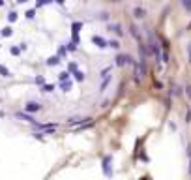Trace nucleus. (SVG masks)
Here are the masks:
<instances>
[{
    "label": "nucleus",
    "instance_id": "obj_23",
    "mask_svg": "<svg viewBox=\"0 0 191 180\" xmlns=\"http://www.w3.org/2000/svg\"><path fill=\"white\" fill-rule=\"evenodd\" d=\"M189 173H191V163H189Z\"/></svg>",
    "mask_w": 191,
    "mask_h": 180
},
{
    "label": "nucleus",
    "instance_id": "obj_14",
    "mask_svg": "<svg viewBox=\"0 0 191 180\" xmlns=\"http://www.w3.org/2000/svg\"><path fill=\"white\" fill-rule=\"evenodd\" d=\"M75 79H77V81H84V73L77 72V73H75Z\"/></svg>",
    "mask_w": 191,
    "mask_h": 180
},
{
    "label": "nucleus",
    "instance_id": "obj_8",
    "mask_svg": "<svg viewBox=\"0 0 191 180\" xmlns=\"http://www.w3.org/2000/svg\"><path fill=\"white\" fill-rule=\"evenodd\" d=\"M109 28H111V30H112L114 34H118V36H122V28H120V25H111Z\"/></svg>",
    "mask_w": 191,
    "mask_h": 180
},
{
    "label": "nucleus",
    "instance_id": "obj_4",
    "mask_svg": "<svg viewBox=\"0 0 191 180\" xmlns=\"http://www.w3.org/2000/svg\"><path fill=\"white\" fill-rule=\"evenodd\" d=\"M25 109H26V112H38V111L41 109V105L36 103V101H28V103L25 105Z\"/></svg>",
    "mask_w": 191,
    "mask_h": 180
},
{
    "label": "nucleus",
    "instance_id": "obj_10",
    "mask_svg": "<svg viewBox=\"0 0 191 180\" xmlns=\"http://www.w3.org/2000/svg\"><path fill=\"white\" fill-rule=\"evenodd\" d=\"M182 6H184L187 11H191V0H182Z\"/></svg>",
    "mask_w": 191,
    "mask_h": 180
},
{
    "label": "nucleus",
    "instance_id": "obj_5",
    "mask_svg": "<svg viewBox=\"0 0 191 180\" xmlns=\"http://www.w3.org/2000/svg\"><path fill=\"white\" fill-rule=\"evenodd\" d=\"M17 118H21V120H26V122H30L32 126H38V124H36V120H34L32 117H28L26 112H17Z\"/></svg>",
    "mask_w": 191,
    "mask_h": 180
},
{
    "label": "nucleus",
    "instance_id": "obj_15",
    "mask_svg": "<svg viewBox=\"0 0 191 180\" xmlns=\"http://www.w3.org/2000/svg\"><path fill=\"white\" fill-rule=\"evenodd\" d=\"M0 73H2V75H4V77H8V75H10V72H8V70H6V68H0Z\"/></svg>",
    "mask_w": 191,
    "mask_h": 180
},
{
    "label": "nucleus",
    "instance_id": "obj_3",
    "mask_svg": "<svg viewBox=\"0 0 191 180\" xmlns=\"http://www.w3.org/2000/svg\"><path fill=\"white\" fill-rule=\"evenodd\" d=\"M111 163H112V156H105L103 158V173H105V176H112Z\"/></svg>",
    "mask_w": 191,
    "mask_h": 180
},
{
    "label": "nucleus",
    "instance_id": "obj_9",
    "mask_svg": "<svg viewBox=\"0 0 191 180\" xmlns=\"http://www.w3.org/2000/svg\"><path fill=\"white\" fill-rule=\"evenodd\" d=\"M131 36L137 38V39L140 41V34H139V28H137V27H131Z\"/></svg>",
    "mask_w": 191,
    "mask_h": 180
},
{
    "label": "nucleus",
    "instance_id": "obj_20",
    "mask_svg": "<svg viewBox=\"0 0 191 180\" xmlns=\"http://www.w3.org/2000/svg\"><path fill=\"white\" fill-rule=\"evenodd\" d=\"M187 51H189V60H191V43H189V49Z\"/></svg>",
    "mask_w": 191,
    "mask_h": 180
},
{
    "label": "nucleus",
    "instance_id": "obj_11",
    "mask_svg": "<svg viewBox=\"0 0 191 180\" xmlns=\"http://www.w3.org/2000/svg\"><path fill=\"white\" fill-rule=\"evenodd\" d=\"M94 43H96V45H100V47H103V43H105V41H103L101 38H94Z\"/></svg>",
    "mask_w": 191,
    "mask_h": 180
},
{
    "label": "nucleus",
    "instance_id": "obj_17",
    "mask_svg": "<svg viewBox=\"0 0 191 180\" xmlns=\"http://www.w3.org/2000/svg\"><path fill=\"white\" fill-rule=\"evenodd\" d=\"M187 156H189V158H191V143H189V145H187Z\"/></svg>",
    "mask_w": 191,
    "mask_h": 180
},
{
    "label": "nucleus",
    "instance_id": "obj_16",
    "mask_svg": "<svg viewBox=\"0 0 191 180\" xmlns=\"http://www.w3.org/2000/svg\"><path fill=\"white\" fill-rule=\"evenodd\" d=\"M109 45H111V47H114V49H118V47H120V43H118V41H111Z\"/></svg>",
    "mask_w": 191,
    "mask_h": 180
},
{
    "label": "nucleus",
    "instance_id": "obj_18",
    "mask_svg": "<svg viewBox=\"0 0 191 180\" xmlns=\"http://www.w3.org/2000/svg\"><path fill=\"white\" fill-rule=\"evenodd\" d=\"M185 90H187V96H189V98H191V86H187V88H185Z\"/></svg>",
    "mask_w": 191,
    "mask_h": 180
},
{
    "label": "nucleus",
    "instance_id": "obj_22",
    "mask_svg": "<svg viewBox=\"0 0 191 180\" xmlns=\"http://www.w3.org/2000/svg\"><path fill=\"white\" fill-rule=\"evenodd\" d=\"M111 2H120V0H111Z\"/></svg>",
    "mask_w": 191,
    "mask_h": 180
},
{
    "label": "nucleus",
    "instance_id": "obj_6",
    "mask_svg": "<svg viewBox=\"0 0 191 180\" xmlns=\"http://www.w3.org/2000/svg\"><path fill=\"white\" fill-rule=\"evenodd\" d=\"M133 15H135L137 19H142V17L146 15V10H144V8H139V6H137V8H133Z\"/></svg>",
    "mask_w": 191,
    "mask_h": 180
},
{
    "label": "nucleus",
    "instance_id": "obj_2",
    "mask_svg": "<svg viewBox=\"0 0 191 180\" xmlns=\"http://www.w3.org/2000/svg\"><path fill=\"white\" fill-rule=\"evenodd\" d=\"M144 62H146V60H140V62H137V64H135V81H137V83L142 79V75H144V72H146Z\"/></svg>",
    "mask_w": 191,
    "mask_h": 180
},
{
    "label": "nucleus",
    "instance_id": "obj_13",
    "mask_svg": "<svg viewBox=\"0 0 191 180\" xmlns=\"http://www.w3.org/2000/svg\"><path fill=\"white\" fill-rule=\"evenodd\" d=\"M62 88H64V92H67V90H71V83H62Z\"/></svg>",
    "mask_w": 191,
    "mask_h": 180
},
{
    "label": "nucleus",
    "instance_id": "obj_7",
    "mask_svg": "<svg viewBox=\"0 0 191 180\" xmlns=\"http://www.w3.org/2000/svg\"><path fill=\"white\" fill-rule=\"evenodd\" d=\"M116 64H118V66H124V64H131V58H129V56H126V55H120V56L116 58Z\"/></svg>",
    "mask_w": 191,
    "mask_h": 180
},
{
    "label": "nucleus",
    "instance_id": "obj_19",
    "mask_svg": "<svg viewBox=\"0 0 191 180\" xmlns=\"http://www.w3.org/2000/svg\"><path fill=\"white\" fill-rule=\"evenodd\" d=\"M0 118H4V111L2 109H0Z\"/></svg>",
    "mask_w": 191,
    "mask_h": 180
},
{
    "label": "nucleus",
    "instance_id": "obj_12",
    "mask_svg": "<svg viewBox=\"0 0 191 180\" xmlns=\"http://www.w3.org/2000/svg\"><path fill=\"white\" fill-rule=\"evenodd\" d=\"M53 90H55V86H51V84H45L43 86V92H53Z\"/></svg>",
    "mask_w": 191,
    "mask_h": 180
},
{
    "label": "nucleus",
    "instance_id": "obj_1",
    "mask_svg": "<svg viewBox=\"0 0 191 180\" xmlns=\"http://www.w3.org/2000/svg\"><path fill=\"white\" fill-rule=\"evenodd\" d=\"M148 47H150L154 58H156V60H161V47H159V43H157V39H156L154 32H148Z\"/></svg>",
    "mask_w": 191,
    "mask_h": 180
},
{
    "label": "nucleus",
    "instance_id": "obj_21",
    "mask_svg": "<svg viewBox=\"0 0 191 180\" xmlns=\"http://www.w3.org/2000/svg\"><path fill=\"white\" fill-rule=\"evenodd\" d=\"M140 180H150V178H148V176H144V178H140Z\"/></svg>",
    "mask_w": 191,
    "mask_h": 180
}]
</instances>
